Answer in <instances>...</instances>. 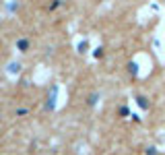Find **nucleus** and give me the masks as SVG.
I'll list each match as a JSON object with an SVG mask.
<instances>
[{"instance_id":"nucleus-1","label":"nucleus","mask_w":165,"mask_h":155,"mask_svg":"<svg viewBox=\"0 0 165 155\" xmlns=\"http://www.w3.org/2000/svg\"><path fill=\"white\" fill-rule=\"evenodd\" d=\"M17 48H19L21 52H27V48H29V41H27V40H19V41H17Z\"/></svg>"},{"instance_id":"nucleus-2","label":"nucleus","mask_w":165,"mask_h":155,"mask_svg":"<svg viewBox=\"0 0 165 155\" xmlns=\"http://www.w3.org/2000/svg\"><path fill=\"white\" fill-rule=\"evenodd\" d=\"M95 103H97V93H93L89 97V106H95Z\"/></svg>"},{"instance_id":"nucleus-4","label":"nucleus","mask_w":165,"mask_h":155,"mask_svg":"<svg viewBox=\"0 0 165 155\" xmlns=\"http://www.w3.org/2000/svg\"><path fill=\"white\" fill-rule=\"evenodd\" d=\"M149 155H157V151H155V147H149Z\"/></svg>"},{"instance_id":"nucleus-3","label":"nucleus","mask_w":165,"mask_h":155,"mask_svg":"<svg viewBox=\"0 0 165 155\" xmlns=\"http://www.w3.org/2000/svg\"><path fill=\"white\" fill-rule=\"evenodd\" d=\"M138 103H140V106H143V108H149V103H147V101H144V97H138Z\"/></svg>"}]
</instances>
